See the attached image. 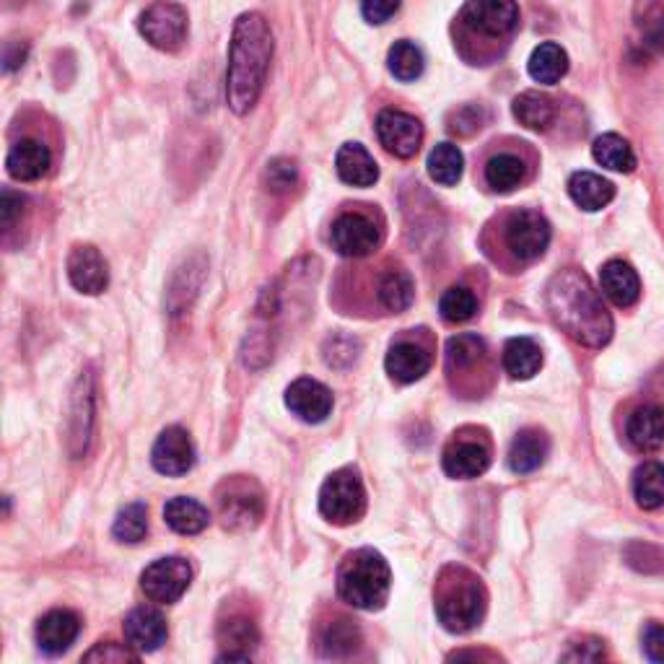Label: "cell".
Returning a JSON list of instances; mask_svg holds the SVG:
<instances>
[{"mask_svg": "<svg viewBox=\"0 0 664 664\" xmlns=\"http://www.w3.org/2000/svg\"><path fill=\"white\" fill-rule=\"evenodd\" d=\"M81 621L71 610H52L37 623V644L48 656H58L73 646L79 638Z\"/></svg>", "mask_w": 664, "mask_h": 664, "instance_id": "obj_18", "label": "cell"}, {"mask_svg": "<svg viewBox=\"0 0 664 664\" xmlns=\"http://www.w3.org/2000/svg\"><path fill=\"white\" fill-rule=\"evenodd\" d=\"M633 499L641 509L654 512L664 506V465L662 462H644L633 473Z\"/></svg>", "mask_w": 664, "mask_h": 664, "instance_id": "obj_31", "label": "cell"}, {"mask_svg": "<svg viewBox=\"0 0 664 664\" xmlns=\"http://www.w3.org/2000/svg\"><path fill=\"white\" fill-rule=\"evenodd\" d=\"M527 71L532 81L543 83V87H553V83H559L569 73L566 50L555 42H543L540 48L532 50Z\"/></svg>", "mask_w": 664, "mask_h": 664, "instance_id": "obj_28", "label": "cell"}, {"mask_svg": "<svg viewBox=\"0 0 664 664\" xmlns=\"http://www.w3.org/2000/svg\"><path fill=\"white\" fill-rule=\"evenodd\" d=\"M164 520L169 527L180 532V535H198V532H203L208 527L211 514H208V509L203 504H198L195 499L177 496L172 501H167Z\"/></svg>", "mask_w": 664, "mask_h": 664, "instance_id": "obj_30", "label": "cell"}, {"mask_svg": "<svg viewBox=\"0 0 664 664\" xmlns=\"http://www.w3.org/2000/svg\"><path fill=\"white\" fill-rule=\"evenodd\" d=\"M475 312H477V299L473 291L465 289V285H452V289H446L442 293V299H439V314H442L444 322H452V324L467 322L473 320Z\"/></svg>", "mask_w": 664, "mask_h": 664, "instance_id": "obj_38", "label": "cell"}, {"mask_svg": "<svg viewBox=\"0 0 664 664\" xmlns=\"http://www.w3.org/2000/svg\"><path fill=\"white\" fill-rule=\"evenodd\" d=\"M483 120H485V112L481 110V107H475V104L462 107L460 112L452 114L450 130H452V133H460V135H473L475 130L483 128Z\"/></svg>", "mask_w": 664, "mask_h": 664, "instance_id": "obj_44", "label": "cell"}, {"mask_svg": "<svg viewBox=\"0 0 664 664\" xmlns=\"http://www.w3.org/2000/svg\"><path fill=\"white\" fill-rule=\"evenodd\" d=\"M149 532V509L143 504H128L112 524V535L120 543H141Z\"/></svg>", "mask_w": 664, "mask_h": 664, "instance_id": "obj_40", "label": "cell"}, {"mask_svg": "<svg viewBox=\"0 0 664 664\" xmlns=\"http://www.w3.org/2000/svg\"><path fill=\"white\" fill-rule=\"evenodd\" d=\"M415 285L405 270H390L380 281V301L388 312H405L413 304Z\"/></svg>", "mask_w": 664, "mask_h": 664, "instance_id": "obj_37", "label": "cell"}, {"mask_svg": "<svg viewBox=\"0 0 664 664\" xmlns=\"http://www.w3.org/2000/svg\"><path fill=\"white\" fill-rule=\"evenodd\" d=\"M462 172H465V157L454 143H439L434 151L429 153V174L431 180L442 188H452L462 180Z\"/></svg>", "mask_w": 664, "mask_h": 664, "instance_id": "obj_33", "label": "cell"}, {"mask_svg": "<svg viewBox=\"0 0 664 664\" xmlns=\"http://www.w3.org/2000/svg\"><path fill=\"white\" fill-rule=\"evenodd\" d=\"M512 112L520 125H524L527 130H535V133H543L555 122V102L551 97L540 94V91H524L514 99L512 104Z\"/></svg>", "mask_w": 664, "mask_h": 664, "instance_id": "obj_27", "label": "cell"}, {"mask_svg": "<svg viewBox=\"0 0 664 664\" xmlns=\"http://www.w3.org/2000/svg\"><path fill=\"white\" fill-rule=\"evenodd\" d=\"M545 306L553 322L586 349H602L613 338V316L582 270L555 273L545 289Z\"/></svg>", "mask_w": 664, "mask_h": 664, "instance_id": "obj_1", "label": "cell"}, {"mask_svg": "<svg viewBox=\"0 0 664 664\" xmlns=\"http://www.w3.org/2000/svg\"><path fill=\"white\" fill-rule=\"evenodd\" d=\"M138 32L143 40L161 52H177L188 40L190 19L188 11L172 0H157L138 19Z\"/></svg>", "mask_w": 664, "mask_h": 664, "instance_id": "obj_6", "label": "cell"}, {"mask_svg": "<svg viewBox=\"0 0 664 664\" xmlns=\"http://www.w3.org/2000/svg\"><path fill=\"white\" fill-rule=\"evenodd\" d=\"M551 450V442L540 429H524L514 436L512 450H509V467L516 475H530L543 465Z\"/></svg>", "mask_w": 664, "mask_h": 664, "instance_id": "obj_24", "label": "cell"}, {"mask_svg": "<svg viewBox=\"0 0 664 664\" xmlns=\"http://www.w3.org/2000/svg\"><path fill=\"white\" fill-rule=\"evenodd\" d=\"M361 644V633L351 621H332L322 628L320 633V652L324 656H332V660H341V656H349L356 652Z\"/></svg>", "mask_w": 664, "mask_h": 664, "instance_id": "obj_35", "label": "cell"}, {"mask_svg": "<svg viewBox=\"0 0 664 664\" xmlns=\"http://www.w3.org/2000/svg\"><path fill=\"white\" fill-rule=\"evenodd\" d=\"M27 56H29V42H24V40H11V42H6V50H3V71H6V73L19 71V68L27 63Z\"/></svg>", "mask_w": 664, "mask_h": 664, "instance_id": "obj_48", "label": "cell"}, {"mask_svg": "<svg viewBox=\"0 0 664 664\" xmlns=\"http://www.w3.org/2000/svg\"><path fill=\"white\" fill-rule=\"evenodd\" d=\"M219 638L227 646V652L219 654V662H250V652L258 646L260 633L247 617H231L221 625Z\"/></svg>", "mask_w": 664, "mask_h": 664, "instance_id": "obj_26", "label": "cell"}, {"mask_svg": "<svg viewBox=\"0 0 664 664\" xmlns=\"http://www.w3.org/2000/svg\"><path fill=\"white\" fill-rule=\"evenodd\" d=\"M24 205H27L24 195H19V192L13 190H3V195H0V227L6 231L17 227L21 213H24Z\"/></svg>", "mask_w": 664, "mask_h": 664, "instance_id": "obj_43", "label": "cell"}, {"mask_svg": "<svg viewBox=\"0 0 664 664\" xmlns=\"http://www.w3.org/2000/svg\"><path fill=\"white\" fill-rule=\"evenodd\" d=\"M625 436L633 450L638 452H656L664 446V408L660 405H641L625 421Z\"/></svg>", "mask_w": 664, "mask_h": 664, "instance_id": "obj_19", "label": "cell"}, {"mask_svg": "<svg viewBox=\"0 0 664 664\" xmlns=\"http://www.w3.org/2000/svg\"><path fill=\"white\" fill-rule=\"evenodd\" d=\"M68 278H71L76 291L97 296L110 283V270H107V262L97 247L81 244L68 258Z\"/></svg>", "mask_w": 664, "mask_h": 664, "instance_id": "obj_16", "label": "cell"}, {"mask_svg": "<svg viewBox=\"0 0 664 664\" xmlns=\"http://www.w3.org/2000/svg\"><path fill=\"white\" fill-rule=\"evenodd\" d=\"M388 66H390V73L395 76L398 81L411 83L415 79H421L423 68H426V60H423L421 48H415V44L408 40H400L390 48Z\"/></svg>", "mask_w": 664, "mask_h": 664, "instance_id": "obj_36", "label": "cell"}, {"mask_svg": "<svg viewBox=\"0 0 664 664\" xmlns=\"http://www.w3.org/2000/svg\"><path fill=\"white\" fill-rule=\"evenodd\" d=\"M50 164H52V153L48 145L37 141V138H21L19 143L11 145L9 159H6L9 174L19 182L40 180L42 174H48Z\"/></svg>", "mask_w": 664, "mask_h": 664, "instance_id": "obj_20", "label": "cell"}, {"mask_svg": "<svg viewBox=\"0 0 664 664\" xmlns=\"http://www.w3.org/2000/svg\"><path fill=\"white\" fill-rule=\"evenodd\" d=\"M460 21L470 32L504 40L520 27V6L516 0H467L460 11Z\"/></svg>", "mask_w": 664, "mask_h": 664, "instance_id": "obj_7", "label": "cell"}, {"mask_svg": "<svg viewBox=\"0 0 664 664\" xmlns=\"http://www.w3.org/2000/svg\"><path fill=\"white\" fill-rule=\"evenodd\" d=\"M262 177H265V188L270 192H275V195H283V192H291L293 188H296L299 167H296V161L278 157L265 167V174H262Z\"/></svg>", "mask_w": 664, "mask_h": 664, "instance_id": "obj_41", "label": "cell"}, {"mask_svg": "<svg viewBox=\"0 0 664 664\" xmlns=\"http://www.w3.org/2000/svg\"><path fill=\"white\" fill-rule=\"evenodd\" d=\"M547 244H551V223L543 213L524 208L506 221V247L520 262L543 258Z\"/></svg>", "mask_w": 664, "mask_h": 664, "instance_id": "obj_9", "label": "cell"}, {"mask_svg": "<svg viewBox=\"0 0 664 664\" xmlns=\"http://www.w3.org/2000/svg\"><path fill=\"white\" fill-rule=\"evenodd\" d=\"M491 465V446L483 439H454L444 450L442 467L450 477L470 481V477L483 475Z\"/></svg>", "mask_w": 664, "mask_h": 664, "instance_id": "obj_14", "label": "cell"}, {"mask_svg": "<svg viewBox=\"0 0 664 664\" xmlns=\"http://www.w3.org/2000/svg\"><path fill=\"white\" fill-rule=\"evenodd\" d=\"M138 654L130 644H114V641H104V644H97L89 654H83L87 662H138Z\"/></svg>", "mask_w": 664, "mask_h": 664, "instance_id": "obj_42", "label": "cell"}, {"mask_svg": "<svg viewBox=\"0 0 664 664\" xmlns=\"http://www.w3.org/2000/svg\"><path fill=\"white\" fill-rule=\"evenodd\" d=\"M320 512L332 524H353L366 512V491L356 470L332 473L320 491Z\"/></svg>", "mask_w": 664, "mask_h": 664, "instance_id": "obj_5", "label": "cell"}, {"mask_svg": "<svg viewBox=\"0 0 664 664\" xmlns=\"http://www.w3.org/2000/svg\"><path fill=\"white\" fill-rule=\"evenodd\" d=\"M388 374L400 384H413L423 380L431 369V353L419 343L400 341L390 349L388 359H384Z\"/></svg>", "mask_w": 664, "mask_h": 664, "instance_id": "obj_22", "label": "cell"}, {"mask_svg": "<svg viewBox=\"0 0 664 664\" xmlns=\"http://www.w3.org/2000/svg\"><path fill=\"white\" fill-rule=\"evenodd\" d=\"M167 617L153 607H135L125 617V641L138 654L157 652L167 644Z\"/></svg>", "mask_w": 664, "mask_h": 664, "instance_id": "obj_17", "label": "cell"}, {"mask_svg": "<svg viewBox=\"0 0 664 664\" xmlns=\"http://www.w3.org/2000/svg\"><path fill=\"white\" fill-rule=\"evenodd\" d=\"M400 11V0H361V13L369 24H384Z\"/></svg>", "mask_w": 664, "mask_h": 664, "instance_id": "obj_45", "label": "cell"}, {"mask_svg": "<svg viewBox=\"0 0 664 664\" xmlns=\"http://www.w3.org/2000/svg\"><path fill=\"white\" fill-rule=\"evenodd\" d=\"M221 520L229 530H250L262 516V496L250 483L231 481L219 496Z\"/></svg>", "mask_w": 664, "mask_h": 664, "instance_id": "obj_12", "label": "cell"}, {"mask_svg": "<svg viewBox=\"0 0 664 664\" xmlns=\"http://www.w3.org/2000/svg\"><path fill=\"white\" fill-rule=\"evenodd\" d=\"M390 584L388 561L372 547L349 553L338 569V594L356 610H380L390 597Z\"/></svg>", "mask_w": 664, "mask_h": 664, "instance_id": "obj_3", "label": "cell"}, {"mask_svg": "<svg viewBox=\"0 0 664 664\" xmlns=\"http://www.w3.org/2000/svg\"><path fill=\"white\" fill-rule=\"evenodd\" d=\"M602 656H605V646L600 644L597 638H592V641H579V644H571V648L566 654H563V660H569V662H597V660H602Z\"/></svg>", "mask_w": 664, "mask_h": 664, "instance_id": "obj_47", "label": "cell"}, {"mask_svg": "<svg viewBox=\"0 0 664 664\" xmlns=\"http://www.w3.org/2000/svg\"><path fill=\"white\" fill-rule=\"evenodd\" d=\"M190 582L192 569L180 555L153 561L141 574V590L145 592V597L151 602H159V605H174L188 592Z\"/></svg>", "mask_w": 664, "mask_h": 664, "instance_id": "obj_8", "label": "cell"}, {"mask_svg": "<svg viewBox=\"0 0 664 664\" xmlns=\"http://www.w3.org/2000/svg\"><path fill=\"white\" fill-rule=\"evenodd\" d=\"M332 250L343 258H366L380 247L382 237L376 223L364 213H343L338 215L330 231Z\"/></svg>", "mask_w": 664, "mask_h": 664, "instance_id": "obj_10", "label": "cell"}, {"mask_svg": "<svg viewBox=\"0 0 664 664\" xmlns=\"http://www.w3.org/2000/svg\"><path fill=\"white\" fill-rule=\"evenodd\" d=\"M335 169L338 177L345 184H353V188H372L380 180V167H376L374 157L361 143L341 145V151L335 157Z\"/></svg>", "mask_w": 664, "mask_h": 664, "instance_id": "obj_23", "label": "cell"}, {"mask_svg": "<svg viewBox=\"0 0 664 664\" xmlns=\"http://www.w3.org/2000/svg\"><path fill=\"white\" fill-rule=\"evenodd\" d=\"M151 462L157 467V473L177 477L188 475L192 465H195V446H192V439L184 429L172 426L161 431L151 452Z\"/></svg>", "mask_w": 664, "mask_h": 664, "instance_id": "obj_13", "label": "cell"}, {"mask_svg": "<svg viewBox=\"0 0 664 664\" xmlns=\"http://www.w3.org/2000/svg\"><path fill=\"white\" fill-rule=\"evenodd\" d=\"M543 366V351L532 338H512L504 345V369L512 380H532Z\"/></svg>", "mask_w": 664, "mask_h": 664, "instance_id": "obj_29", "label": "cell"}, {"mask_svg": "<svg viewBox=\"0 0 664 664\" xmlns=\"http://www.w3.org/2000/svg\"><path fill=\"white\" fill-rule=\"evenodd\" d=\"M592 157L600 167L613 169V172H633L636 169V153H633L631 143L617 133L600 135L592 145Z\"/></svg>", "mask_w": 664, "mask_h": 664, "instance_id": "obj_32", "label": "cell"}, {"mask_svg": "<svg viewBox=\"0 0 664 664\" xmlns=\"http://www.w3.org/2000/svg\"><path fill=\"white\" fill-rule=\"evenodd\" d=\"M273 60V32L262 13H242L229 44L227 99L231 112L247 114L258 104Z\"/></svg>", "mask_w": 664, "mask_h": 664, "instance_id": "obj_2", "label": "cell"}, {"mask_svg": "<svg viewBox=\"0 0 664 664\" xmlns=\"http://www.w3.org/2000/svg\"><path fill=\"white\" fill-rule=\"evenodd\" d=\"M285 405L301 421L322 423L332 413V392L322 382L301 376L285 390Z\"/></svg>", "mask_w": 664, "mask_h": 664, "instance_id": "obj_15", "label": "cell"}, {"mask_svg": "<svg viewBox=\"0 0 664 664\" xmlns=\"http://www.w3.org/2000/svg\"><path fill=\"white\" fill-rule=\"evenodd\" d=\"M644 654L652 662H664V625L662 623H648L644 628Z\"/></svg>", "mask_w": 664, "mask_h": 664, "instance_id": "obj_46", "label": "cell"}, {"mask_svg": "<svg viewBox=\"0 0 664 664\" xmlns=\"http://www.w3.org/2000/svg\"><path fill=\"white\" fill-rule=\"evenodd\" d=\"M527 177V167L516 153H499L485 164V182L496 192H512Z\"/></svg>", "mask_w": 664, "mask_h": 664, "instance_id": "obj_34", "label": "cell"}, {"mask_svg": "<svg viewBox=\"0 0 664 664\" xmlns=\"http://www.w3.org/2000/svg\"><path fill=\"white\" fill-rule=\"evenodd\" d=\"M436 615L446 631H473L485 615V590L481 579L465 569H446L436 592Z\"/></svg>", "mask_w": 664, "mask_h": 664, "instance_id": "obj_4", "label": "cell"}, {"mask_svg": "<svg viewBox=\"0 0 664 664\" xmlns=\"http://www.w3.org/2000/svg\"><path fill=\"white\" fill-rule=\"evenodd\" d=\"M569 195L579 208L594 213V211H602V208L613 203L615 184L594 172H576L569 180Z\"/></svg>", "mask_w": 664, "mask_h": 664, "instance_id": "obj_25", "label": "cell"}, {"mask_svg": "<svg viewBox=\"0 0 664 664\" xmlns=\"http://www.w3.org/2000/svg\"><path fill=\"white\" fill-rule=\"evenodd\" d=\"M483 356H485L483 338L473 335V332H465V335H454L452 341L446 343V361H450L452 372H460V369L475 366Z\"/></svg>", "mask_w": 664, "mask_h": 664, "instance_id": "obj_39", "label": "cell"}, {"mask_svg": "<svg viewBox=\"0 0 664 664\" xmlns=\"http://www.w3.org/2000/svg\"><path fill=\"white\" fill-rule=\"evenodd\" d=\"M644 44H646V48L656 50V52H662V50H664V11L654 13V19L648 21Z\"/></svg>", "mask_w": 664, "mask_h": 664, "instance_id": "obj_49", "label": "cell"}, {"mask_svg": "<svg viewBox=\"0 0 664 664\" xmlns=\"http://www.w3.org/2000/svg\"><path fill=\"white\" fill-rule=\"evenodd\" d=\"M376 135L392 157L413 159L423 143V125L408 112L382 110L376 118Z\"/></svg>", "mask_w": 664, "mask_h": 664, "instance_id": "obj_11", "label": "cell"}, {"mask_svg": "<svg viewBox=\"0 0 664 664\" xmlns=\"http://www.w3.org/2000/svg\"><path fill=\"white\" fill-rule=\"evenodd\" d=\"M600 289L615 306L628 309L636 304L641 296L638 273L628 265V262L610 260L600 270Z\"/></svg>", "mask_w": 664, "mask_h": 664, "instance_id": "obj_21", "label": "cell"}]
</instances>
